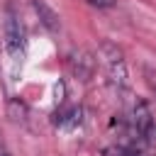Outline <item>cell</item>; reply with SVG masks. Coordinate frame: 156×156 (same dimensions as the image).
I'll list each match as a JSON object with an SVG mask.
<instances>
[{
	"mask_svg": "<svg viewBox=\"0 0 156 156\" xmlns=\"http://www.w3.org/2000/svg\"><path fill=\"white\" fill-rule=\"evenodd\" d=\"M7 112H10V117H12L15 122H22V119L27 117V105H24V102H20V100H10Z\"/></svg>",
	"mask_w": 156,
	"mask_h": 156,
	"instance_id": "obj_5",
	"label": "cell"
},
{
	"mask_svg": "<svg viewBox=\"0 0 156 156\" xmlns=\"http://www.w3.org/2000/svg\"><path fill=\"white\" fill-rule=\"evenodd\" d=\"M54 124H56L58 129H63V132H73V129H78V127L83 124V110H80V107L61 110V112H56Z\"/></svg>",
	"mask_w": 156,
	"mask_h": 156,
	"instance_id": "obj_3",
	"label": "cell"
},
{
	"mask_svg": "<svg viewBox=\"0 0 156 156\" xmlns=\"http://www.w3.org/2000/svg\"><path fill=\"white\" fill-rule=\"evenodd\" d=\"M0 156H12V151L5 146V141H2V139H0Z\"/></svg>",
	"mask_w": 156,
	"mask_h": 156,
	"instance_id": "obj_7",
	"label": "cell"
},
{
	"mask_svg": "<svg viewBox=\"0 0 156 156\" xmlns=\"http://www.w3.org/2000/svg\"><path fill=\"white\" fill-rule=\"evenodd\" d=\"M85 2H90V5H95V7H112L117 0H85Z\"/></svg>",
	"mask_w": 156,
	"mask_h": 156,
	"instance_id": "obj_6",
	"label": "cell"
},
{
	"mask_svg": "<svg viewBox=\"0 0 156 156\" xmlns=\"http://www.w3.org/2000/svg\"><path fill=\"white\" fill-rule=\"evenodd\" d=\"M34 7H37L41 15H44V24H46L49 29H56V27H58V22H56L58 17H56V15H54V12H51V10H49V7H46L41 0H34Z\"/></svg>",
	"mask_w": 156,
	"mask_h": 156,
	"instance_id": "obj_4",
	"label": "cell"
},
{
	"mask_svg": "<svg viewBox=\"0 0 156 156\" xmlns=\"http://www.w3.org/2000/svg\"><path fill=\"white\" fill-rule=\"evenodd\" d=\"M100 63L112 85H117V88L127 85V63H124V54L117 44H112V41L100 44Z\"/></svg>",
	"mask_w": 156,
	"mask_h": 156,
	"instance_id": "obj_1",
	"label": "cell"
},
{
	"mask_svg": "<svg viewBox=\"0 0 156 156\" xmlns=\"http://www.w3.org/2000/svg\"><path fill=\"white\" fill-rule=\"evenodd\" d=\"M5 49L10 56H22V51H24V34L12 12L5 20Z\"/></svg>",
	"mask_w": 156,
	"mask_h": 156,
	"instance_id": "obj_2",
	"label": "cell"
}]
</instances>
